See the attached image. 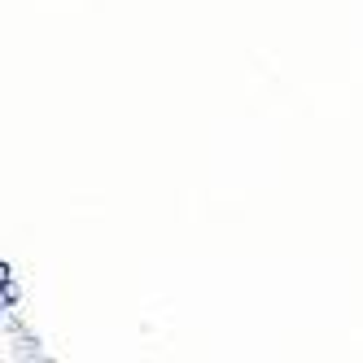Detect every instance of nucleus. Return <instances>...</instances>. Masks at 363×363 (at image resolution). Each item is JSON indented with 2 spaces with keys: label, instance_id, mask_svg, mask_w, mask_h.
I'll return each instance as SVG.
<instances>
[]
</instances>
